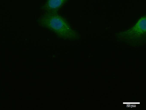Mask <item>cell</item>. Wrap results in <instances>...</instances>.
<instances>
[{
    "label": "cell",
    "mask_w": 146,
    "mask_h": 110,
    "mask_svg": "<svg viewBox=\"0 0 146 110\" xmlns=\"http://www.w3.org/2000/svg\"><path fill=\"white\" fill-rule=\"evenodd\" d=\"M37 21L42 27L53 33L58 38L75 41L79 39V33L73 29L63 17L57 13H44L38 18Z\"/></svg>",
    "instance_id": "6da1fadb"
},
{
    "label": "cell",
    "mask_w": 146,
    "mask_h": 110,
    "mask_svg": "<svg viewBox=\"0 0 146 110\" xmlns=\"http://www.w3.org/2000/svg\"><path fill=\"white\" fill-rule=\"evenodd\" d=\"M146 16L141 17L135 25L129 29L116 34L121 41L137 44L145 41L146 38Z\"/></svg>",
    "instance_id": "7a4b0ae2"
},
{
    "label": "cell",
    "mask_w": 146,
    "mask_h": 110,
    "mask_svg": "<svg viewBox=\"0 0 146 110\" xmlns=\"http://www.w3.org/2000/svg\"><path fill=\"white\" fill-rule=\"evenodd\" d=\"M68 0H46L41 9L48 13H57Z\"/></svg>",
    "instance_id": "3957f363"
}]
</instances>
